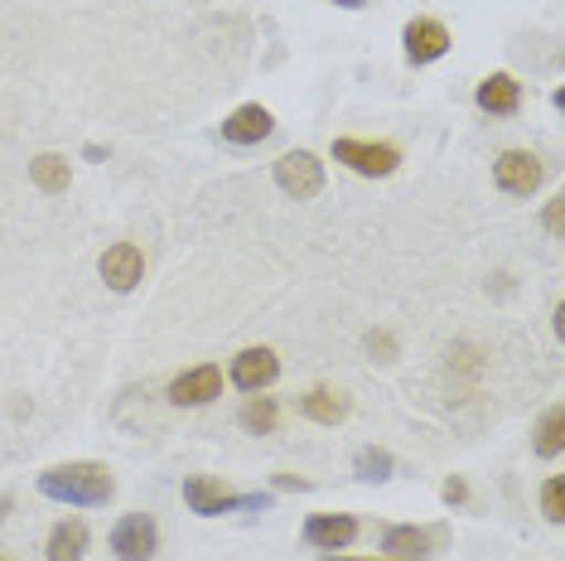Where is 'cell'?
Segmentation results:
<instances>
[{
	"mask_svg": "<svg viewBox=\"0 0 565 561\" xmlns=\"http://www.w3.org/2000/svg\"><path fill=\"white\" fill-rule=\"evenodd\" d=\"M111 469L107 465H58V469H44L40 475V494L54 504H78V508H97L111 499Z\"/></svg>",
	"mask_w": 565,
	"mask_h": 561,
	"instance_id": "6da1fadb",
	"label": "cell"
},
{
	"mask_svg": "<svg viewBox=\"0 0 565 561\" xmlns=\"http://www.w3.org/2000/svg\"><path fill=\"white\" fill-rule=\"evenodd\" d=\"M333 160L349 165L353 174H363V180H387V174L402 165V156H396L392 146H377V140H333Z\"/></svg>",
	"mask_w": 565,
	"mask_h": 561,
	"instance_id": "7a4b0ae2",
	"label": "cell"
},
{
	"mask_svg": "<svg viewBox=\"0 0 565 561\" xmlns=\"http://www.w3.org/2000/svg\"><path fill=\"white\" fill-rule=\"evenodd\" d=\"M160 547V528L150 514H126L117 528H111V552L121 561H150Z\"/></svg>",
	"mask_w": 565,
	"mask_h": 561,
	"instance_id": "3957f363",
	"label": "cell"
},
{
	"mask_svg": "<svg viewBox=\"0 0 565 561\" xmlns=\"http://www.w3.org/2000/svg\"><path fill=\"white\" fill-rule=\"evenodd\" d=\"M276 184L286 189L290 199H315L324 189V165H319L310 150H290V156L276 160Z\"/></svg>",
	"mask_w": 565,
	"mask_h": 561,
	"instance_id": "277c9868",
	"label": "cell"
},
{
	"mask_svg": "<svg viewBox=\"0 0 565 561\" xmlns=\"http://www.w3.org/2000/svg\"><path fill=\"white\" fill-rule=\"evenodd\" d=\"M184 499H189V508L194 514H203V518H217V514H233V508H262L266 499H256V494H227L217 479H209V475H199V479H189L184 484Z\"/></svg>",
	"mask_w": 565,
	"mask_h": 561,
	"instance_id": "5b68a950",
	"label": "cell"
},
{
	"mask_svg": "<svg viewBox=\"0 0 565 561\" xmlns=\"http://www.w3.org/2000/svg\"><path fill=\"white\" fill-rule=\"evenodd\" d=\"M493 180L503 194H532V189L542 184V160H536L532 150H503L493 165Z\"/></svg>",
	"mask_w": 565,
	"mask_h": 561,
	"instance_id": "8992f818",
	"label": "cell"
},
{
	"mask_svg": "<svg viewBox=\"0 0 565 561\" xmlns=\"http://www.w3.org/2000/svg\"><path fill=\"white\" fill-rule=\"evenodd\" d=\"M97 272H102V280H107L111 290H131L136 280L146 276V252H140L136 242H117V247L102 252Z\"/></svg>",
	"mask_w": 565,
	"mask_h": 561,
	"instance_id": "52a82bcc",
	"label": "cell"
},
{
	"mask_svg": "<svg viewBox=\"0 0 565 561\" xmlns=\"http://www.w3.org/2000/svg\"><path fill=\"white\" fill-rule=\"evenodd\" d=\"M217 392H223V368H213V363L189 368V373H179L170 382V402H179V406H203V402H213Z\"/></svg>",
	"mask_w": 565,
	"mask_h": 561,
	"instance_id": "ba28073f",
	"label": "cell"
},
{
	"mask_svg": "<svg viewBox=\"0 0 565 561\" xmlns=\"http://www.w3.org/2000/svg\"><path fill=\"white\" fill-rule=\"evenodd\" d=\"M353 538H358V518H349V514H315L305 522V542L324 547V552H343Z\"/></svg>",
	"mask_w": 565,
	"mask_h": 561,
	"instance_id": "9c48e42d",
	"label": "cell"
},
{
	"mask_svg": "<svg viewBox=\"0 0 565 561\" xmlns=\"http://www.w3.org/2000/svg\"><path fill=\"white\" fill-rule=\"evenodd\" d=\"M280 373V363H276V353L271 349H242L237 359H233V382L242 392H262V388H271Z\"/></svg>",
	"mask_w": 565,
	"mask_h": 561,
	"instance_id": "30bf717a",
	"label": "cell"
},
{
	"mask_svg": "<svg viewBox=\"0 0 565 561\" xmlns=\"http://www.w3.org/2000/svg\"><path fill=\"white\" fill-rule=\"evenodd\" d=\"M449 49V30L435 20H411L406 24V59L411 63H435Z\"/></svg>",
	"mask_w": 565,
	"mask_h": 561,
	"instance_id": "8fae6325",
	"label": "cell"
},
{
	"mask_svg": "<svg viewBox=\"0 0 565 561\" xmlns=\"http://www.w3.org/2000/svg\"><path fill=\"white\" fill-rule=\"evenodd\" d=\"M271 131H276V117L266 107H256V102H252V107H237L233 117L223 121V136L237 140V146H256V140H266Z\"/></svg>",
	"mask_w": 565,
	"mask_h": 561,
	"instance_id": "7c38bea8",
	"label": "cell"
},
{
	"mask_svg": "<svg viewBox=\"0 0 565 561\" xmlns=\"http://www.w3.org/2000/svg\"><path fill=\"white\" fill-rule=\"evenodd\" d=\"M382 552H387L392 561H430L435 557V532H426V528H387Z\"/></svg>",
	"mask_w": 565,
	"mask_h": 561,
	"instance_id": "4fadbf2b",
	"label": "cell"
},
{
	"mask_svg": "<svg viewBox=\"0 0 565 561\" xmlns=\"http://www.w3.org/2000/svg\"><path fill=\"white\" fill-rule=\"evenodd\" d=\"M479 107L483 112H498V117H512L522 107V87L512 73H493V78L479 83Z\"/></svg>",
	"mask_w": 565,
	"mask_h": 561,
	"instance_id": "5bb4252c",
	"label": "cell"
},
{
	"mask_svg": "<svg viewBox=\"0 0 565 561\" xmlns=\"http://www.w3.org/2000/svg\"><path fill=\"white\" fill-rule=\"evenodd\" d=\"M87 552V522L83 518H63L49 532V561H83Z\"/></svg>",
	"mask_w": 565,
	"mask_h": 561,
	"instance_id": "9a60e30c",
	"label": "cell"
},
{
	"mask_svg": "<svg viewBox=\"0 0 565 561\" xmlns=\"http://www.w3.org/2000/svg\"><path fill=\"white\" fill-rule=\"evenodd\" d=\"M300 412L310 421H324V426H339V421L349 416V398L333 392V388H315V392H305L300 398Z\"/></svg>",
	"mask_w": 565,
	"mask_h": 561,
	"instance_id": "2e32d148",
	"label": "cell"
},
{
	"mask_svg": "<svg viewBox=\"0 0 565 561\" xmlns=\"http://www.w3.org/2000/svg\"><path fill=\"white\" fill-rule=\"evenodd\" d=\"M30 180L44 189V194H63L68 189V160L63 156H40L30 165Z\"/></svg>",
	"mask_w": 565,
	"mask_h": 561,
	"instance_id": "e0dca14e",
	"label": "cell"
},
{
	"mask_svg": "<svg viewBox=\"0 0 565 561\" xmlns=\"http://www.w3.org/2000/svg\"><path fill=\"white\" fill-rule=\"evenodd\" d=\"M565 451V412L561 406H551L542 416V426H536V455H546V461H556Z\"/></svg>",
	"mask_w": 565,
	"mask_h": 561,
	"instance_id": "ac0fdd59",
	"label": "cell"
},
{
	"mask_svg": "<svg viewBox=\"0 0 565 561\" xmlns=\"http://www.w3.org/2000/svg\"><path fill=\"white\" fill-rule=\"evenodd\" d=\"M276 398H247V406H242V426L252 431V436H271L276 431Z\"/></svg>",
	"mask_w": 565,
	"mask_h": 561,
	"instance_id": "d6986e66",
	"label": "cell"
},
{
	"mask_svg": "<svg viewBox=\"0 0 565 561\" xmlns=\"http://www.w3.org/2000/svg\"><path fill=\"white\" fill-rule=\"evenodd\" d=\"M358 475H363V479H387L392 475V455L387 451H372V445H367V451H358Z\"/></svg>",
	"mask_w": 565,
	"mask_h": 561,
	"instance_id": "ffe728a7",
	"label": "cell"
},
{
	"mask_svg": "<svg viewBox=\"0 0 565 561\" xmlns=\"http://www.w3.org/2000/svg\"><path fill=\"white\" fill-rule=\"evenodd\" d=\"M542 508H546V518H551V522H565V479H546Z\"/></svg>",
	"mask_w": 565,
	"mask_h": 561,
	"instance_id": "44dd1931",
	"label": "cell"
},
{
	"mask_svg": "<svg viewBox=\"0 0 565 561\" xmlns=\"http://www.w3.org/2000/svg\"><path fill=\"white\" fill-rule=\"evenodd\" d=\"M367 353H372V359H396V343H392V335L372 329V335H367Z\"/></svg>",
	"mask_w": 565,
	"mask_h": 561,
	"instance_id": "7402d4cb",
	"label": "cell"
},
{
	"mask_svg": "<svg viewBox=\"0 0 565 561\" xmlns=\"http://www.w3.org/2000/svg\"><path fill=\"white\" fill-rule=\"evenodd\" d=\"M465 499H469V484L459 479V475L445 479V504H465Z\"/></svg>",
	"mask_w": 565,
	"mask_h": 561,
	"instance_id": "603a6c76",
	"label": "cell"
},
{
	"mask_svg": "<svg viewBox=\"0 0 565 561\" xmlns=\"http://www.w3.org/2000/svg\"><path fill=\"white\" fill-rule=\"evenodd\" d=\"M546 227H551V233H561V227H565V199H551V209H546Z\"/></svg>",
	"mask_w": 565,
	"mask_h": 561,
	"instance_id": "cb8c5ba5",
	"label": "cell"
},
{
	"mask_svg": "<svg viewBox=\"0 0 565 561\" xmlns=\"http://www.w3.org/2000/svg\"><path fill=\"white\" fill-rule=\"evenodd\" d=\"M324 561H392V557H324Z\"/></svg>",
	"mask_w": 565,
	"mask_h": 561,
	"instance_id": "d4e9b609",
	"label": "cell"
},
{
	"mask_svg": "<svg viewBox=\"0 0 565 561\" xmlns=\"http://www.w3.org/2000/svg\"><path fill=\"white\" fill-rule=\"evenodd\" d=\"M339 6H367V0H339Z\"/></svg>",
	"mask_w": 565,
	"mask_h": 561,
	"instance_id": "484cf974",
	"label": "cell"
}]
</instances>
